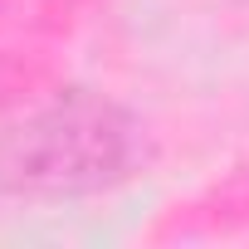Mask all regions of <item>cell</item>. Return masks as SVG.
Wrapping results in <instances>:
<instances>
[{"mask_svg":"<svg viewBox=\"0 0 249 249\" xmlns=\"http://www.w3.org/2000/svg\"><path fill=\"white\" fill-rule=\"evenodd\" d=\"M147 122L98 88H54L0 107V196L88 200L147 171Z\"/></svg>","mask_w":249,"mask_h":249,"instance_id":"obj_1","label":"cell"}]
</instances>
